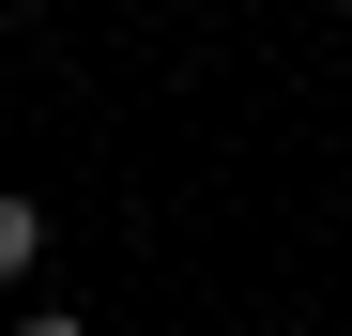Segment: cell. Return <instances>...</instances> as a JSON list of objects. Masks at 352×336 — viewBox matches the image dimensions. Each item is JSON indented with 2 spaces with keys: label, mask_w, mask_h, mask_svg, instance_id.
Here are the masks:
<instances>
[{
  "label": "cell",
  "mask_w": 352,
  "mask_h": 336,
  "mask_svg": "<svg viewBox=\"0 0 352 336\" xmlns=\"http://www.w3.org/2000/svg\"><path fill=\"white\" fill-rule=\"evenodd\" d=\"M31 260H46V199H16V184H0V291H16Z\"/></svg>",
  "instance_id": "cell-1"
},
{
  "label": "cell",
  "mask_w": 352,
  "mask_h": 336,
  "mask_svg": "<svg viewBox=\"0 0 352 336\" xmlns=\"http://www.w3.org/2000/svg\"><path fill=\"white\" fill-rule=\"evenodd\" d=\"M0 336H92V321H62V306H31V321H0Z\"/></svg>",
  "instance_id": "cell-2"
}]
</instances>
